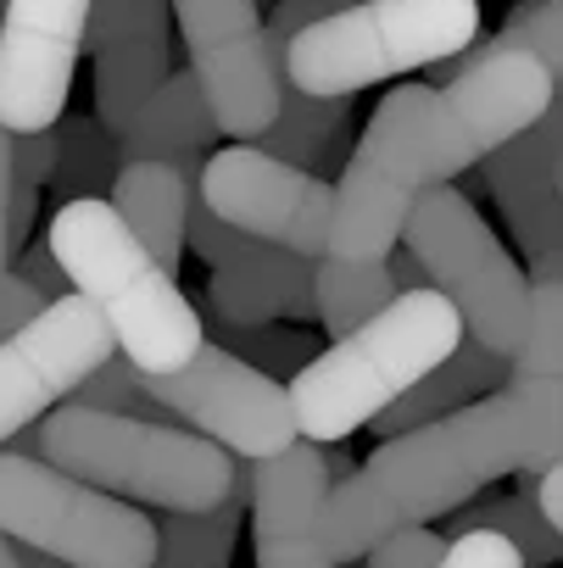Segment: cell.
<instances>
[{"label":"cell","instance_id":"cell-26","mask_svg":"<svg viewBox=\"0 0 563 568\" xmlns=\"http://www.w3.org/2000/svg\"><path fill=\"white\" fill-rule=\"evenodd\" d=\"M212 329H218V346L223 352H234L240 363H251V368H262V374H302L319 352H313V341H308V329H273V324H218V318H207Z\"/></svg>","mask_w":563,"mask_h":568},{"label":"cell","instance_id":"cell-34","mask_svg":"<svg viewBox=\"0 0 563 568\" xmlns=\"http://www.w3.org/2000/svg\"><path fill=\"white\" fill-rule=\"evenodd\" d=\"M530 496H535V507H541V518L563 535V463H552L535 485H530Z\"/></svg>","mask_w":563,"mask_h":568},{"label":"cell","instance_id":"cell-22","mask_svg":"<svg viewBox=\"0 0 563 568\" xmlns=\"http://www.w3.org/2000/svg\"><path fill=\"white\" fill-rule=\"evenodd\" d=\"M245 507H251V463H234V485L218 507L157 518V568H229Z\"/></svg>","mask_w":563,"mask_h":568},{"label":"cell","instance_id":"cell-31","mask_svg":"<svg viewBox=\"0 0 563 568\" xmlns=\"http://www.w3.org/2000/svg\"><path fill=\"white\" fill-rule=\"evenodd\" d=\"M57 168V129H40V134H12V184H29L40 190Z\"/></svg>","mask_w":563,"mask_h":568},{"label":"cell","instance_id":"cell-18","mask_svg":"<svg viewBox=\"0 0 563 568\" xmlns=\"http://www.w3.org/2000/svg\"><path fill=\"white\" fill-rule=\"evenodd\" d=\"M201 162L207 156H179V162H123L107 201L112 212L129 223V234L179 278L184 262V234H190V201L201 184Z\"/></svg>","mask_w":563,"mask_h":568},{"label":"cell","instance_id":"cell-27","mask_svg":"<svg viewBox=\"0 0 563 568\" xmlns=\"http://www.w3.org/2000/svg\"><path fill=\"white\" fill-rule=\"evenodd\" d=\"M480 45L485 51H524V57H535L557 79V90H563V0H519L513 18L502 23V34L480 40Z\"/></svg>","mask_w":563,"mask_h":568},{"label":"cell","instance_id":"cell-35","mask_svg":"<svg viewBox=\"0 0 563 568\" xmlns=\"http://www.w3.org/2000/svg\"><path fill=\"white\" fill-rule=\"evenodd\" d=\"M18 562H23V568H68V562H57V557H46V551H29V546H18Z\"/></svg>","mask_w":563,"mask_h":568},{"label":"cell","instance_id":"cell-5","mask_svg":"<svg viewBox=\"0 0 563 568\" xmlns=\"http://www.w3.org/2000/svg\"><path fill=\"white\" fill-rule=\"evenodd\" d=\"M34 457L51 468L140 501L162 513H201L218 507L234 485V463L223 446H212L195 429H179L168 418H123V413H90L62 402L34 424Z\"/></svg>","mask_w":563,"mask_h":568},{"label":"cell","instance_id":"cell-38","mask_svg":"<svg viewBox=\"0 0 563 568\" xmlns=\"http://www.w3.org/2000/svg\"><path fill=\"white\" fill-rule=\"evenodd\" d=\"M0 12H7V0H0Z\"/></svg>","mask_w":563,"mask_h":568},{"label":"cell","instance_id":"cell-37","mask_svg":"<svg viewBox=\"0 0 563 568\" xmlns=\"http://www.w3.org/2000/svg\"><path fill=\"white\" fill-rule=\"evenodd\" d=\"M557 195H563V162H557Z\"/></svg>","mask_w":563,"mask_h":568},{"label":"cell","instance_id":"cell-14","mask_svg":"<svg viewBox=\"0 0 563 568\" xmlns=\"http://www.w3.org/2000/svg\"><path fill=\"white\" fill-rule=\"evenodd\" d=\"M184 240L212 267L207 318H218V324H302L319 313L313 307V262L285 245H268V240H251V234L218 223L201 206V195L190 201Z\"/></svg>","mask_w":563,"mask_h":568},{"label":"cell","instance_id":"cell-4","mask_svg":"<svg viewBox=\"0 0 563 568\" xmlns=\"http://www.w3.org/2000/svg\"><path fill=\"white\" fill-rule=\"evenodd\" d=\"M463 341V318L441 291H402L363 329L330 341L302 374H291L296 435L319 446H346V435L369 429L408 385H419L435 363H446Z\"/></svg>","mask_w":563,"mask_h":568},{"label":"cell","instance_id":"cell-28","mask_svg":"<svg viewBox=\"0 0 563 568\" xmlns=\"http://www.w3.org/2000/svg\"><path fill=\"white\" fill-rule=\"evenodd\" d=\"M73 407H90V413H123V418H168L145 390H140V368L129 363V357H107L73 396H68Z\"/></svg>","mask_w":563,"mask_h":568},{"label":"cell","instance_id":"cell-1","mask_svg":"<svg viewBox=\"0 0 563 568\" xmlns=\"http://www.w3.org/2000/svg\"><path fill=\"white\" fill-rule=\"evenodd\" d=\"M557 95V79L524 51H485L480 40L435 62L430 84H396L335 179L330 256L380 262L402 245L419 195L452 184L496 145L524 134Z\"/></svg>","mask_w":563,"mask_h":568},{"label":"cell","instance_id":"cell-13","mask_svg":"<svg viewBox=\"0 0 563 568\" xmlns=\"http://www.w3.org/2000/svg\"><path fill=\"white\" fill-rule=\"evenodd\" d=\"M90 0H7L0 12V129H57L84 62Z\"/></svg>","mask_w":563,"mask_h":568},{"label":"cell","instance_id":"cell-15","mask_svg":"<svg viewBox=\"0 0 563 568\" xmlns=\"http://www.w3.org/2000/svg\"><path fill=\"white\" fill-rule=\"evenodd\" d=\"M168 0H90L84 51L95 62V123L123 140L168 84Z\"/></svg>","mask_w":563,"mask_h":568},{"label":"cell","instance_id":"cell-6","mask_svg":"<svg viewBox=\"0 0 563 568\" xmlns=\"http://www.w3.org/2000/svg\"><path fill=\"white\" fill-rule=\"evenodd\" d=\"M480 18V0H346L285 45L279 79L302 95H358L469 51Z\"/></svg>","mask_w":563,"mask_h":568},{"label":"cell","instance_id":"cell-11","mask_svg":"<svg viewBox=\"0 0 563 568\" xmlns=\"http://www.w3.org/2000/svg\"><path fill=\"white\" fill-rule=\"evenodd\" d=\"M168 7L179 18L184 57L212 106L218 134L262 140L279 118V95H285V79L268 51L262 7L257 0H168Z\"/></svg>","mask_w":563,"mask_h":568},{"label":"cell","instance_id":"cell-33","mask_svg":"<svg viewBox=\"0 0 563 568\" xmlns=\"http://www.w3.org/2000/svg\"><path fill=\"white\" fill-rule=\"evenodd\" d=\"M12 273V134L0 129V278Z\"/></svg>","mask_w":563,"mask_h":568},{"label":"cell","instance_id":"cell-16","mask_svg":"<svg viewBox=\"0 0 563 568\" xmlns=\"http://www.w3.org/2000/svg\"><path fill=\"white\" fill-rule=\"evenodd\" d=\"M330 446L296 440L251 463V551L257 568H335L319 540V507L330 496Z\"/></svg>","mask_w":563,"mask_h":568},{"label":"cell","instance_id":"cell-40","mask_svg":"<svg viewBox=\"0 0 563 568\" xmlns=\"http://www.w3.org/2000/svg\"><path fill=\"white\" fill-rule=\"evenodd\" d=\"M341 7H346V0H341Z\"/></svg>","mask_w":563,"mask_h":568},{"label":"cell","instance_id":"cell-23","mask_svg":"<svg viewBox=\"0 0 563 568\" xmlns=\"http://www.w3.org/2000/svg\"><path fill=\"white\" fill-rule=\"evenodd\" d=\"M396 296H402V291H396V267H391V256H380V262L319 256V262H313V307H319L313 318L324 324L330 341L363 329V324H369L374 313H385Z\"/></svg>","mask_w":563,"mask_h":568},{"label":"cell","instance_id":"cell-20","mask_svg":"<svg viewBox=\"0 0 563 568\" xmlns=\"http://www.w3.org/2000/svg\"><path fill=\"white\" fill-rule=\"evenodd\" d=\"M212 140H218L212 106H207L195 73L179 68L151 95V106L134 118V129L118 140V151H123V162H179V156H207Z\"/></svg>","mask_w":563,"mask_h":568},{"label":"cell","instance_id":"cell-19","mask_svg":"<svg viewBox=\"0 0 563 568\" xmlns=\"http://www.w3.org/2000/svg\"><path fill=\"white\" fill-rule=\"evenodd\" d=\"M507 379V357H496V352H485L480 341H458V352L446 357V363H435L419 385H408L369 429L380 435V440H391V435H402V429H419V424H435V418H446V413H458V407H469V402H480L485 390H496Z\"/></svg>","mask_w":563,"mask_h":568},{"label":"cell","instance_id":"cell-39","mask_svg":"<svg viewBox=\"0 0 563 568\" xmlns=\"http://www.w3.org/2000/svg\"><path fill=\"white\" fill-rule=\"evenodd\" d=\"M257 7H262V0H257Z\"/></svg>","mask_w":563,"mask_h":568},{"label":"cell","instance_id":"cell-9","mask_svg":"<svg viewBox=\"0 0 563 568\" xmlns=\"http://www.w3.org/2000/svg\"><path fill=\"white\" fill-rule=\"evenodd\" d=\"M140 390L179 418L184 429L207 435L212 446H223L240 463H262L279 457L285 446H296V413H291V390L273 374L240 363L234 352H223L218 341H207L184 368L173 374H140Z\"/></svg>","mask_w":563,"mask_h":568},{"label":"cell","instance_id":"cell-36","mask_svg":"<svg viewBox=\"0 0 563 568\" xmlns=\"http://www.w3.org/2000/svg\"><path fill=\"white\" fill-rule=\"evenodd\" d=\"M0 568H23V562H18V540H12V535H0Z\"/></svg>","mask_w":563,"mask_h":568},{"label":"cell","instance_id":"cell-29","mask_svg":"<svg viewBox=\"0 0 563 568\" xmlns=\"http://www.w3.org/2000/svg\"><path fill=\"white\" fill-rule=\"evenodd\" d=\"M441 557H446V535H435L430 524L396 529V535H385L363 551L369 568H441Z\"/></svg>","mask_w":563,"mask_h":568},{"label":"cell","instance_id":"cell-17","mask_svg":"<svg viewBox=\"0 0 563 568\" xmlns=\"http://www.w3.org/2000/svg\"><path fill=\"white\" fill-rule=\"evenodd\" d=\"M502 385L524 413L519 474L541 479L552 463H563V284H530V324Z\"/></svg>","mask_w":563,"mask_h":568},{"label":"cell","instance_id":"cell-30","mask_svg":"<svg viewBox=\"0 0 563 568\" xmlns=\"http://www.w3.org/2000/svg\"><path fill=\"white\" fill-rule=\"evenodd\" d=\"M441 568H524V557H519L502 535H491V529H469V535H452V540H446Z\"/></svg>","mask_w":563,"mask_h":568},{"label":"cell","instance_id":"cell-3","mask_svg":"<svg viewBox=\"0 0 563 568\" xmlns=\"http://www.w3.org/2000/svg\"><path fill=\"white\" fill-rule=\"evenodd\" d=\"M51 256L62 262L73 296H84L112 341L140 374H173L207 346V324L179 291V278L129 234L107 195H73L46 229Z\"/></svg>","mask_w":563,"mask_h":568},{"label":"cell","instance_id":"cell-25","mask_svg":"<svg viewBox=\"0 0 563 568\" xmlns=\"http://www.w3.org/2000/svg\"><path fill=\"white\" fill-rule=\"evenodd\" d=\"M118 168H123V151H118V140L95 118H73V123L57 129V168H51V179H57V190L68 201L73 195H107Z\"/></svg>","mask_w":563,"mask_h":568},{"label":"cell","instance_id":"cell-2","mask_svg":"<svg viewBox=\"0 0 563 568\" xmlns=\"http://www.w3.org/2000/svg\"><path fill=\"white\" fill-rule=\"evenodd\" d=\"M524 457V413L507 390L480 396L435 424L402 429L374 446L352 474H341L319 507V540L330 562L363 557L374 540L452 518L491 479L513 474Z\"/></svg>","mask_w":563,"mask_h":568},{"label":"cell","instance_id":"cell-24","mask_svg":"<svg viewBox=\"0 0 563 568\" xmlns=\"http://www.w3.org/2000/svg\"><path fill=\"white\" fill-rule=\"evenodd\" d=\"M469 529L502 535V540L524 557V568H552V562H563V535L541 518V507H535L530 490H519V496H491V501H480V507H458L452 524H446V540H452V535H469Z\"/></svg>","mask_w":563,"mask_h":568},{"label":"cell","instance_id":"cell-7","mask_svg":"<svg viewBox=\"0 0 563 568\" xmlns=\"http://www.w3.org/2000/svg\"><path fill=\"white\" fill-rule=\"evenodd\" d=\"M402 251L424 267L430 291H441L458 307L469 341H480L496 357L519 352L530 324V278L463 190L441 184L419 195L402 223Z\"/></svg>","mask_w":563,"mask_h":568},{"label":"cell","instance_id":"cell-10","mask_svg":"<svg viewBox=\"0 0 563 568\" xmlns=\"http://www.w3.org/2000/svg\"><path fill=\"white\" fill-rule=\"evenodd\" d=\"M201 206L268 245H285L308 262L330 256V223H335V184L319 173H302L291 162L268 156L251 140H229L223 151H212L201 162V184H195Z\"/></svg>","mask_w":563,"mask_h":568},{"label":"cell","instance_id":"cell-12","mask_svg":"<svg viewBox=\"0 0 563 568\" xmlns=\"http://www.w3.org/2000/svg\"><path fill=\"white\" fill-rule=\"evenodd\" d=\"M118 352L107 318L84 296L46 302L23 329L0 341V446L57 413Z\"/></svg>","mask_w":563,"mask_h":568},{"label":"cell","instance_id":"cell-8","mask_svg":"<svg viewBox=\"0 0 563 568\" xmlns=\"http://www.w3.org/2000/svg\"><path fill=\"white\" fill-rule=\"evenodd\" d=\"M0 535L68 568H157L151 513L29 452H0Z\"/></svg>","mask_w":563,"mask_h":568},{"label":"cell","instance_id":"cell-32","mask_svg":"<svg viewBox=\"0 0 563 568\" xmlns=\"http://www.w3.org/2000/svg\"><path fill=\"white\" fill-rule=\"evenodd\" d=\"M34 291L46 296V302H62V296H73V284H68V273H62V262L51 256V245H29L23 251V267H18Z\"/></svg>","mask_w":563,"mask_h":568},{"label":"cell","instance_id":"cell-21","mask_svg":"<svg viewBox=\"0 0 563 568\" xmlns=\"http://www.w3.org/2000/svg\"><path fill=\"white\" fill-rule=\"evenodd\" d=\"M346 129H352V95H302V90L285 84V95H279V118L251 145H262L268 156L324 179L330 168H341V156H352L346 151Z\"/></svg>","mask_w":563,"mask_h":568}]
</instances>
